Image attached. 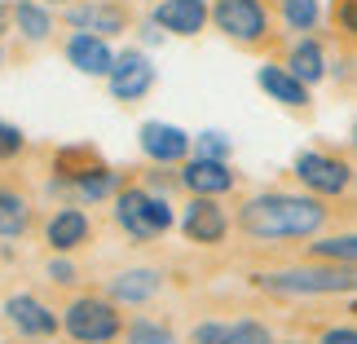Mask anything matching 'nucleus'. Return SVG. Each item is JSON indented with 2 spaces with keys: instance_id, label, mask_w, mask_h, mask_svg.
I'll return each mask as SVG.
<instances>
[{
  "instance_id": "c756f323",
  "label": "nucleus",
  "mask_w": 357,
  "mask_h": 344,
  "mask_svg": "<svg viewBox=\"0 0 357 344\" xmlns=\"http://www.w3.org/2000/svg\"><path fill=\"white\" fill-rule=\"evenodd\" d=\"M322 344H357V331H349V327H331V331L322 336Z\"/></svg>"
},
{
  "instance_id": "4468645a",
  "label": "nucleus",
  "mask_w": 357,
  "mask_h": 344,
  "mask_svg": "<svg viewBox=\"0 0 357 344\" xmlns=\"http://www.w3.org/2000/svg\"><path fill=\"white\" fill-rule=\"evenodd\" d=\"M9 318L18 322L26 336H49V331H53V313H49L45 305H36L31 296H13V300H9Z\"/></svg>"
},
{
  "instance_id": "6ab92c4d",
  "label": "nucleus",
  "mask_w": 357,
  "mask_h": 344,
  "mask_svg": "<svg viewBox=\"0 0 357 344\" xmlns=\"http://www.w3.org/2000/svg\"><path fill=\"white\" fill-rule=\"evenodd\" d=\"M313 256L335 260V265H357V234H340V239H322V243H313Z\"/></svg>"
},
{
  "instance_id": "a211bd4d",
  "label": "nucleus",
  "mask_w": 357,
  "mask_h": 344,
  "mask_svg": "<svg viewBox=\"0 0 357 344\" xmlns=\"http://www.w3.org/2000/svg\"><path fill=\"white\" fill-rule=\"evenodd\" d=\"M71 22L75 27H89V31H98V36H106V31H119V27H123V13L115 5H89V9H75Z\"/></svg>"
},
{
  "instance_id": "20e7f679",
  "label": "nucleus",
  "mask_w": 357,
  "mask_h": 344,
  "mask_svg": "<svg viewBox=\"0 0 357 344\" xmlns=\"http://www.w3.org/2000/svg\"><path fill=\"white\" fill-rule=\"evenodd\" d=\"M66 331L75 340H84V344H98V340H111L119 331V318L102 300H75L71 313H66Z\"/></svg>"
},
{
  "instance_id": "423d86ee",
  "label": "nucleus",
  "mask_w": 357,
  "mask_h": 344,
  "mask_svg": "<svg viewBox=\"0 0 357 344\" xmlns=\"http://www.w3.org/2000/svg\"><path fill=\"white\" fill-rule=\"evenodd\" d=\"M216 22H221V31L238 36V40H260L265 36V5L260 0H221Z\"/></svg>"
},
{
  "instance_id": "f8f14e48",
  "label": "nucleus",
  "mask_w": 357,
  "mask_h": 344,
  "mask_svg": "<svg viewBox=\"0 0 357 344\" xmlns=\"http://www.w3.org/2000/svg\"><path fill=\"white\" fill-rule=\"evenodd\" d=\"M185 186L195 190V195H221V190L234 186V177H229V168L221 159H195L185 168Z\"/></svg>"
},
{
  "instance_id": "ddd939ff",
  "label": "nucleus",
  "mask_w": 357,
  "mask_h": 344,
  "mask_svg": "<svg viewBox=\"0 0 357 344\" xmlns=\"http://www.w3.org/2000/svg\"><path fill=\"white\" fill-rule=\"evenodd\" d=\"M185 234L195 243H216L225 234V216H221V208L216 203H208V199H199L195 208L185 212Z\"/></svg>"
},
{
  "instance_id": "c85d7f7f",
  "label": "nucleus",
  "mask_w": 357,
  "mask_h": 344,
  "mask_svg": "<svg viewBox=\"0 0 357 344\" xmlns=\"http://www.w3.org/2000/svg\"><path fill=\"white\" fill-rule=\"evenodd\" d=\"M335 18H340V27H344L349 36H357V0H340Z\"/></svg>"
},
{
  "instance_id": "0eeeda50",
  "label": "nucleus",
  "mask_w": 357,
  "mask_h": 344,
  "mask_svg": "<svg viewBox=\"0 0 357 344\" xmlns=\"http://www.w3.org/2000/svg\"><path fill=\"white\" fill-rule=\"evenodd\" d=\"M155 84V66H150L142 53H123V58H115L111 66V93L123 102H132V98H142V93Z\"/></svg>"
},
{
  "instance_id": "bb28decb",
  "label": "nucleus",
  "mask_w": 357,
  "mask_h": 344,
  "mask_svg": "<svg viewBox=\"0 0 357 344\" xmlns=\"http://www.w3.org/2000/svg\"><path fill=\"white\" fill-rule=\"evenodd\" d=\"M195 344H229V327H216V322H203L195 331Z\"/></svg>"
},
{
  "instance_id": "6e6552de",
  "label": "nucleus",
  "mask_w": 357,
  "mask_h": 344,
  "mask_svg": "<svg viewBox=\"0 0 357 344\" xmlns=\"http://www.w3.org/2000/svg\"><path fill=\"white\" fill-rule=\"evenodd\" d=\"M66 58H71L75 71H84V75H111V49H106V40L102 36H89V31H79L71 36V45H66Z\"/></svg>"
},
{
  "instance_id": "aec40b11",
  "label": "nucleus",
  "mask_w": 357,
  "mask_h": 344,
  "mask_svg": "<svg viewBox=\"0 0 357 344\" xmlns=\"http://www.w3.org/2000/svg\"><path fill=\"white\" fill-rule=\"evenodd\" d=\"M22 230H26V203L0 190V234H22Z\"/></svg>"
},
{
  "instance_id": "7c9ffc66",
  "label": "nucleus",
  "mask_w": 357,
  "mask_h": 344,
  "mask_svg": "<svg viewBox=\"0 0 357 344\" xmlns=\"http://www.w3.org/2000/svg\"><path fill=\"white\" fill-rule=\"evenodd\" d=\"M53 278H58V283H71V265H62V260H58V265H53Z\"/></svg>"
},
{
  "instance_id": "1a4fd4ad",
  "label": "nucleus",
  "mask_w": 357,
  "mask_h": 344,
  "mask_svg": "<svg viewBox=\"0 0 357 344\" xmlns=\"http://www.w3.org/2000/svg\"><path fill=\"white\" fill-rule=\"evenodd\" d=\"M142 150L150 159H159V163H172V159H181L190 150V137L181 128H172V124H146L142 128Z\"/></svg>"
},
{
  "instance_id": "473e14b6",
  "label": "nucleus",
  "mask_w": 357,
  "mask_h": 344,
  "mask_svg": "<svg viewBox=\"0 0 357 344\" xmlns=\"http://www.w3.org/2000/svg\"><path fill=\"white\" fill-rule=\"evenodd\" d=\"M353 146H357V124H353Z\"/></svg>"
},
{
  "instance_id": "5701e85b",
  "label": "nucleus",
  "mask_w": 357,
  "mask_h": 344,
  "mask_svg": "<svg viewBox=\"0 0 357 344\" xmlns=\"http://www.w3.org/2000/svg\"><path fill=\"white\" fill-rule=\"evenodd\" d=\"M229 344H269V331L260 322H234L229 327Z\"/></svg>"
},
{
  "instance_id": "2f4dec72",
  "label": "nucleus",
  "mask_w": 357,
  "mask_h": 344,
  "mask_svg": "<svg viewBox=\"0 0 357 344\" xmlns=\"http://www.w3.org/2000/svg\"><path fill=\"white\" fill-rule=\"evenodd\" d=\"M0 31H5V9H0Z\"/></svg>"
},
{
  "instance_id": "f3484780",
  "label": "nucleus",
  "mask_w": 357,
  "mask_h": 344,
  "mask_svg": "<svg viewBox=\"0 0 357 344\" xmlns=\"http://www.w3.org/2000/svg\"><path fill=\"white\" fill-rule=\"evenodd\" d=\"M111 292H115L119 300H146V296L159 292V274H150V269H128V274H119V278L111 283Z\"/></svg>"
},
{
  "instance_id": "f257e3e1",
  "label": "nucleus",
  "mask_w": 357,
  "mask_h": 344,
  "mask_svg": "<svg viewBox=\"0 0 357 344\" xmlns=\"http://www.w3.org/2000/svg\"><path fill=\"white\" fill-rule=\"evenodd\" d=\"M322 203L296 195H260L243 208V230L252 239H309L313 230H322Z\"/></svg>"
},
{
  "instance_id": "dca6fc26",
  "label": "nucleus",
  "mask_w": 357,
  "mask_h": 344,
  "mask_svg": "<svg viewBox=\"0 0 357 344\" xmlns=\"http://www.w3.org/2000/svg\"><path fill=\"white\" fill-rule=\"evenodd\" d=\"M291 75H296V80H305V84H318V80L326 75L322 49L313 45V40H300V45L291 49Z\"/></svg>"
},
{
  "instance_id": "393cba45",
  "label": "nucleus",
  "mask_w": 357,
  "mask_h": 344,
  "mask_svg": "<svg viewBox=\"0 0 357 344\" xmlns=\"http://www.w3.org/2000/svg\"><path fill=\"white\" fill-rule=\"evenodd\" d=\"M79 190H84L89 199H102L106 190H111V172H89V177H79Z\"/></svg>"
},
{
  "instance_id": "7ed1b4c3",
  "label": "nucleus",
  "mask_w": 357,
  "mask_h": 344,
  "mask_svg": "<svg viewBox=\"0 0 357 344\" xmlns=\"http://www.w3.org/2000/svg\"><path fill=\"white\" fill-rule=\"evenodd\" d=\"M119 225L137 234V239H155V234H163L172 225V212L163 208L159 199L142 195V190H128V195L119 199Z\"/></svg>"
},
{
  "instance_id": "39448f33",
  "label": "nucleus",
  "mask_w": 357,
  "mask_h": 344,
  "mask_svg": "<svg viewBox=\"0 0 357 344\" xmlns=\"http://www.w3.org/2000/svg\"><path fill=\"white\" fill-rule=\"evenodd\" d=\"M296 172H300V181L309 190H318V195H340V190L353 181L349 163H340L331 155H313V150H305V155L296 159Z\"/></svg>"
},
{
  "instance_id": "412c9836",
  "label": "nucleus",
  "mask_w": 357,
  "mask_h": 344,
  "mask_svg": "<svg viewBox=\"0 0 357 344\" xmlns=\"http://www.w3.org/2000/svg\"><path fill=\"white\" fill-rule=\"evenodd\" d=\"M18 27H22V36L26 40H45V31H49V13L40 9V5H18Z\"/></svg>"
},
{
  "instance_id": "2eb2a0df",
  "label": "nucleus",
  "mask_w": 357,
  "mask_h": 344,
  "mask_svg": "<svg viewBox=\"0 0 357 344\" xmlns=\"http://www.w3.org/2000/svg\"><path fill=\"white\" fill-rule=\"evenodd\" d=\"M89 239V216L84 212H62V216H53V221H49V243L53 247H62V252H66V247H75V243H84Z\"/></svg>"
},
{
  "instance_id": "9d476101",
  "label": "nucleus",
  "mask_w": 357,
  "mask_h": 344,
  "mask_svg": "<svg viewBox=\"0 0 357 344\" xmlns=\"http://www.w3.org/2000/svg\"><path fill=\"white\" fill-rule=\"evenodd\" d=\"M203 18H208V9H203V0H163V5L155 9V22L168 27V31L176 36H195Z\"/></svg>"
},
{
  "instance_id": "cd10ccee",
  "label": "nucleus",
  "mask_w": 357,
  "mask_h": 344,
  "mask_svg": "<svg viewBox=\"0 0 357 344\" xmlns=\"http://www.w3.org/2000/svg\"><path fill=\"white\" fill-rule=\"evenodd\" d=\"M18 146H22V133L13 128V124H0V159L18 155Z\"/></svg>"
},
{
  "instance_id": "a878e982",
  "label": "nucleus",
  "mask_w": 357,
  "mask_h": 344,
  "mask_svg": "<svg viewBox=\"0 0 357 344\" xmlns=\"http://www.w3.org/2000/svg\"><path fill=\"white\" fill-rule=\"evenodd\" d=\"M132 344H172V336L159 331V327H150V322H137L132 327Z\"/></svg>"
},
{
  "instance_id": "9b49d317",
  "label": "nucleus",
  "mask_w": 357,
  "mask_h": 344,
  "mask_svg": "<svg viewBox=\"0 0 357 344\" xmlns=\"http://www.w3.org/2000/svg\"><path fill=\"white\" fill-rule=\"evenodd\" d=\"M256 80H260V89H265L273 102H282V106H305L309 102L305 80H296L291 71H282V66H260Z\"/></svg>"
},
{
  "instance_id": "4be33fe9",
  "label": "nucleus",
  "mask_w": 357,
  "mask_h": 344,
  "mask_svg": "<svg viewBox=\"0 0 357 344\" xmlns=\"http://www.w3.org/2000/svg\"><path fill=\"white\" fill-rule=\"evenodd\" d=\"M282 13L296 31H309V27L318 22V0H282Z\"/></svg>"
},
{
  "instance_id": "b1692460",
  "label": "nucleus",
  "mask_w": 357,
  "mask_h": 344,
  "mask_svg": "<svg viewBox=\"0 0 357 344\" xmlns=\"http://www.w3.org/2000/svg\"><path fill=\"white\" fill-rule=\"evenodd\" d=\"M199 150H203V159H221V155H229V137L203 133V137H199Z\"/></svg>"
},
{
  "instance_id": "f03ea898",
  "label": "nucleus",
  "mask_w": 357,
  "mask_h": 344,
  "mask_svg": "<svg viewBox=\"0 0 357 344\" xmlns=\"http://www.w3.org/2000/svg\"><path fill=\"white\" fill-rule=\"evenodd\" d=\"M260 287L273 296H340L357 292V265H335V269H291V274H265Z\"/></svg>"
}]
</instances>
